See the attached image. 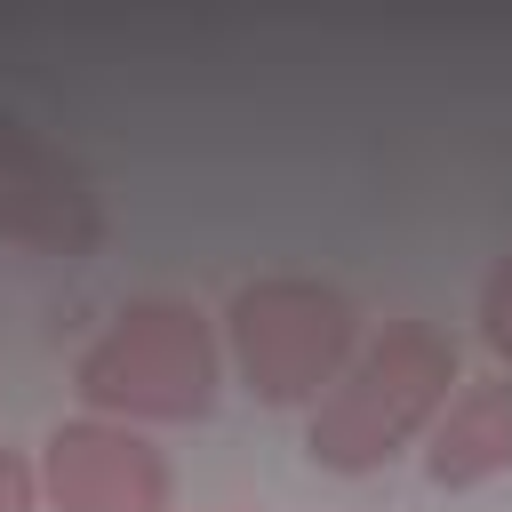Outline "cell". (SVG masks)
<instances>
[{"label": "cell", "mask_w": 512, "mask_h": 512, "mask_svg": "<svg viewBox=\"0 0 512 512\" xmlns=\"http://www.w3.org/2000/svg\"><path fill=\"white\" fill-rule=\"evenodd\" d=\"M448 384H456V336H440L432 320H392L368 352H352V368L312 408V432H304L312 464H328V472L392 464L408 440H424L440 424Z\"/></svg>", "instance_id": "obj_2"}, {"label": "cell", "mask_w": 512, "mask_h": 512, "mask_svg": "<svg viewBox=\"0 0 512 512\" xmlns=\"http://www.w3.org/2000/svg\"><path fill=\"white\" fill-rule=\"evenodd\" d=\"M72 384L88 416H112V424H200L224 384V344L208 312L176 296H136L96 328Z\"/></svg>", "instance_id": "obj_1"}, {"label": "cell", "mask_w": 512, "mask_h": 512, "mask_svg": "<svg viewBox=\"0 0 512 512\" xmlns=\"http://www.w3.org/2000/svg\"><path fill=\"white\" fill-rule=\"evenodd\" d=\"M40 504H48V496H40V464L0 440V512H40Z\"/></svg>", "instance_id": "obj_8"}, {"label": "cell", "mask_w": 512, "mask_h": 512, "mask_svg": "<svg viewBox=\"0 0 512 512\" xmlns=\"http://www.w3.org/2000/svg\"><path fill=\"white\" fill-rule=\"evenodd\" d=\"M0 240L64 264L104 248V200L88 168L16 112H0Z\"/></svg>", "instance_id": "obj_4"}, {"label": "cell", "mask_w": 512, "mask_h": 512, "mask_svg": "<svg viewBox=\"0 0 512 512\" xmlns=\"http://www.w3.org/2000/svg\"><path fill=\"white\" fill-rule=\"evenodd\" d=\"M424 472H432V488H480V480L512 472V376L504 368L464 384L440 408V424L424 432Z\"/></svg>", "instance_id": "obj_6"}, {"label": "cell", "mask_w": 512, "mask_h": 512, "mask_svg": "<svg viewBox=\"0 0 512 512\" xmlns=\"http://www.w3.org/2000/svg\"><path fill=\"white\" fill-rule=\"evenodd\" d=\"M224 352H232V376L264 408H304V400L320 408L328 384L360 352V320H352L344 288L304 280V272H272L224 304Z\"/></svg>", "instance_id": "obj_3"}, {"label": "cell", "mask_w": 512, "mask_h": 512, "mask_svg": "<svg viewBox=\"0 0 512 512\" xmlns=\"http://www.w3.org/2000/svg\"><path fill=\"white\" fill-rule=\"evenodd\" d=\"M48 512H168V456L112 416H72L40 440Z\"/></svg>", "instance_id": "obj_5"}, {"label": "cell", "mask_w": 512, "mask_h": 512, "mask_svg": "<svg viewBox=\"0 0 512 512\" xmlns=\"http://www.w3.org/2000/svg\"><path fill=\"white\" fill-rule=\"evenodd\" d=\"M480 344H488L496 368L512 376V256H496L488 280H480Z\"/></svg>", "instance_id": "obj_7"}]
</instances>
